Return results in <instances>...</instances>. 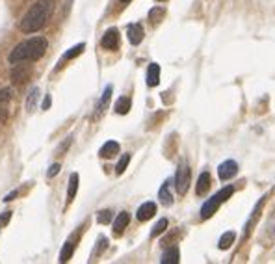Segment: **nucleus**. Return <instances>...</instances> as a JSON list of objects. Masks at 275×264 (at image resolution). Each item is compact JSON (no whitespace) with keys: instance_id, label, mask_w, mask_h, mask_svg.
<instances>
[{"instance_id":"f257e3e1","label":"nucleus","mask_w":275,"mask_h":264,"mask_svg":"<svg viewBox=\"0 0 275 264\" xmlns=\"http://www.w3.org/2000/svg\"><path fill=\"white\" fill-rule=\"evenodd\" d=\"M54 13V0H37L21 21V30L24 34H34L46 24Z\"/></svg>"},{"instance_id":"f03ea898","label":"nucleus","mask_w":275,"mask_h":264,"mask_svg":"<svg viewBox=\"0 0 275 264\" xmlns=\"http://www.w3.org/2000/svg\"><path fill=\"white\" fill-rule=\"evenodd\" d=\"M46 47H48V43H46L45 38H32V39H26V41H23V43H19L17 47L13 48L11 52H9V64H21V62H36L39 58L45 54Z\"/></svg>"},{"instance_id":"7ed1b4c3","label":"nucleus","mask_w":275,"mask_h":264,"mask_svg":"<svg viewBox=\"0 0 275 264\" xmlns=\"http://www.w3.org/2000/svg\"><path fill=\"white\" fill-rule=\"evenodd\" d=\"M232 194H234V186H225V188H221L216 196H212L208 201H205V205L201 207V220H208L210 216H214L216 210H218L227 199H230Z\"/></svg>"},{"instance_id":"20e7f679","label":"nucleus","mask_w":275,"mask_h":264,"mask_svg":"<svg viewBox=\"0 0 275 264\" xmlns=\"http://www.w3.org/2000/svg\"><path fill=\"white\" fill-rule=\"evenodd\" d=\"M188 186H190V168H188V164H181L175 175V188L181 196H184L188 192Z\"/></svg>"},{"instance_id":"39448f33","label":"nucleus","mask_w":275,"mask_h":264,"mask_svg":"<svg viewBox=\"0 0 275 264\" xmlns=\"http://www.w3.org/2000/svg\"><path fill=\"white\" fill-rule=\"evenodd\" d=\"M9 101H11V91L8 88H0V123L8 121Z\"/></svg>"},{"instance_id":"423d86ee","label":"nucleus","mask_w":275,"mask_h":264,"mask_svg":"<svg viewBox=\"0 0 275 264\" xmlns=\"http://www.w3.org/2000/svg\"><path fill=\"white\" fill-rule=\"evenodd\" d=\"M101 45L104 48H108V50H115V48L119 47V32L115 28L106 30L101 39Z\"/></svg>"},{"instance_id":"0eeeda50","label":"nucleus","mask_w":275,"mask_h":264,"mask_svg":"<svg viewBox=\"0 0 275 264\" xmlns=\"http://www.w3.org/2000/svg\"><path fill=\"white\" fill-rule=\"evenodd\" d=\"M238 173V164L234 160H225L220 164L218 168V175H220L221 180H229L230 177H234Z\"/></svg>"},{"instance_id":"6e6552de","label":"nucleus","mask_w":275,"mask_h":264,"mask_svg":"<svg viewBox=\"0 0 275 264\" xmlns=\"http://www.w3.org/2000/svg\"><path fill=\"white\" fill-rule=\"evenodd\" d=\"M127 36H129V41L132 45H139L141 41H143V36H145V32H143V26L139 24V22H134V24H130L129 30H127Z\"/></svg>"},{"instance_id":"1a4fd4ad","label":"nucleus","mask_w":275,"mask_h":264,"mask_svg":"<svg viewBox=\"0 0 275 264\" xmlns=\"http://www.w3.org/2000/svg\"><path fill=\"white\" fill-rule=\"evenodd\" d=\"M28 76H30V69L24 66H15L11 69V82L15 86H21L24 84L28 80Z\"/></svg>"},{"instance_id":"9d476101","label":"nucleus","mask_w":275,"mask_h":264,"mask_svg":"<svg viewBox=\"0 0 275 264\" xmlns=\"http://www.w3.org/2000/svg\"><path fill=\"white\" fill-rule=\"evenodd\" d=\"M155 214H156V205L155 203H151V201H149V203H143L136 212V216L139 221H147V220H151Z\"/></svg>"},{"instance_id":"9b49d317","label":"nucleus","mask_w":275,"mask_h":264,"mask_svg":"<svg viewBox=\"0 0 275 264\" xmlns=\"http://www.w3.org/2000/svg\"><path fill=\"white\" fill-rule=\"evenodd\" d=\"M208 188H210V173L208 171H203L201 175H199V179H197L195 192H197V196H205L208 192Z\"/></svg>"},{"instance_id":"f8f14e48","label":"nucleus","mask_w":275,"mask_h":264,"mask_svg":"<svg viewBox=\"0 0 275 264\" xmlns=\"http://www.w3.org/2000/svg\"><path fill=\"white\" fill-rule=\"evenodd\" d=\"M160 82V66L158 64H151L147 69V86L149 88H155Z\"/></svg>"},{"instance_id":"ddd939ff","label":"nucleus","mask_w":275,"mask_h":264,"mask_svg":"<svg viewBox=\"0 0 275 264\" xmlns=\"http://www.w3.org/2000/svg\"><path fill=\"white\" fill-rule=\"evenodd\" d=\"M130 223V214L129 212H121V214H117V218H115V221H114V233L115 235H121L125 229H127V225Z\"/></svg>"},{"instance_id":"4468645a","label":"nucleus","mask_w":275,"mask_h":264,"mask_svg":"<svg viewBox=\"0 0 275 264\" xmlns=\"http://www.w3.org/2000/svg\"><path fill=\"white\" fill-rule=\"evenodd\" d=\"M117 153H119V143L117 142H106L101 147L99 154H101L102 158H112V156H115Z\"/></svg>"},{"instance_id":"2eb2a0df","label":"nucleus","mask_w":275,"mask_h":264,"mask_svg":"<svg viewBox=\"0 0 275 264\" xmlns=\"http://www.w3.org/2000/svg\"><path fill=\"white\" fill-rule=\"evenodd\" d=\"M179 261H181V253H179V249H177V247L167 249V251L162 255V259H160V263L162 264H177Z\"/></svg>"},{"instance_id":"dca6fc26","label":"nucleus","mask_w":275,"mask_h":264,"mask_svg":"<svg viewBox=\"0 0 275 264\" xmlns=\"http://www.w3.org/2000/svg\"><path fill=\"white\" fill-rule=\"evenodd\" d=\"M158 199L162 201V205H165V207H169V205L173 203V196H171V192H169V182H164V184H162V188L158 192Z\"/></svg>"},{"instance_id":"f3484780","label":"nucleus","mask_w":275,"mask_h":264,"mask_svg":"<svg viewBox=\"0 0 275 264\" xmlns=\"http://www.w3.org/2000/svg\"><path fill=\"white\" fill-rule=\"evenodd\" d=\"M78 192V175L76 173H71L69 177V190H67V203H71Z\"/></svg>"},{"instance_id":"a211bd4d","label":"nucleus","mask_w":275,"mask_h":264,"mask_svg":"<svg viewBox=\"0 0 275 264\" xmlns=\"http://www.w3.org/2000/svg\"><path fill=\"white\" fill-rule=\"evenodd\" d=\"M234 238H236V235H234L232 231L223 233L220 238V242H218V247H220V249H229L230 245H232V242H234Z\"/></svg>"},{"instance_id":"6ab92c4d","label":"nucleus","mask_w":275,"mask_h":264,"mask_svg":"<svg viewBox=\"0 0 275 264\" xmlns=\"http://www.w3.org/2000/svg\"><path fill=\"white\" fill-rule=\"evenodd\" d=\"M130 106H132V101H130L129 97H121L119 101L115 103V112L121 113V115H125V113H129Z\"/></svg>"},{"instance_id":"aec40b11","label":"nucleus","mask_w":275,"mask_h":264,"mask_svg":"<svg viewBox=\"0 0 275 264\" xmlns=\"http://www.w3.org/2000/svg\"><path fill=\"white\" fill-rule=\"evenodd\" d=\"M112 91H114V88H112V86H108V88L104 89L101 101H99V104H97V113H101L102 110L108 106V103H110V97H112Z\"/></svg>"},{"instance_id":"412c9836","label":"nucleus","mask_w":275,"mask_h":264,"mask_svg":"<svg viewBox=\"0 0 275 264\" xmlns=\"http://www.w3.org/2000/svg\"><path fill=\"white\" fill-rule=\"evenodd\" d=\"M74 251V244L69 240V242H65L64 249H62V253H60V263H67L69 259H71V255Z\"/></svg>"},{"instance_id":"4be33fe9","label":"nucleus","mask_w":275,"mask_h":264,"mask_svg":"<svg viewBox=\"0 0 275 264\" xmlns=\"http://www.w3.org/2000/svg\"><path fill=\"white\" fill-rule=\"evenodd\" d=\"M164 15H165L164 8H153V10L149 11V21H151L153 24H156V22H160V21L164 19Z\"/></svg>"},{"instance_id":"5701e85b","label":"nucleus","mask_w":275,"mask_h":264,"mask_svg":"<svg viewBox=\"0 0 275 264\" xmlns=\"http://www.w3.org/2000/svg\"><path fill=\"white\" fill-rule=\"evenodd\" d=\"M84 48H86V45L84 43H78L76 47H73V48H69L67 52H65V60H71V58H76V56H80L84 52Z\"/></svg>"},{"instance_id":"b1692460","label":"nucleus","mask_w":275,"mask_h":264,"mask_svg":"<svg viewBox=\"0 0 275 264\" xmlns=\"http://www.w3.org/2000/svg\"><path fill=\"white\" fill-rule=\"evenodd\" d=\"M165 229H167V220H165V218H162V220H158V223L153 227V231H151V236L162 235Z\"/></svg>"},{"instance_id":"393cba45","label":"nucleus","mask_w":275,"mask_h":264,"mask_svg":"<svg viewBox=\"0 0 275 264\" xmlns=\"http://www.w3.org/2000/svg\"><path fill=\"white\" fill-rule=\"evenodd\" d=\"M129 162H130V154H123V156H121V160L117 162V166H115V173H117V175L125 173L127 166H129Z\"/></svg>"},{"instance_id":"a878e982","label":"nucleus","mask_w":275,"mask_h":264,"mask_svg":"<svg viewBox=\"0 0 275 264\" xmlns=\"http://www.w3.org/2000/svg\"><path fill=\"white\" fill-rule=\"evenodd\" d=\"M97 221H99L101 225L110 223V221H112V210H101V212L97 214Z\"/></svg>"},{"instance_id":"bb28decb","label":"nucleus","mask_w":275,"mask_h":264,"mask_svg":"<svg viewBox=\"0 0 275 264\" xmlns=\"http://www.w3.org/2000/svg\"><path fill=\"white\" fill-rule=\"evenodd\" d=\"M37 95H39V89H37V88H34V89H32V93H30V97H28V101H26L28 112H32V110H34V108H36Z\"/></svg>"},{"instance_id":"cd10ccee","label":"nucleus","mask_w":275,"mask_h":264,"mask_svg":"<svg viewBox=\"0 0 275 264\" xmlns=\"http://www.w3.org/2000/svg\"><path fill=\"white\" fill-rule=\"evenodd\" d=\"M106 245H108V240H106V238H101V240H99V247H97V251H95V253L101 255L102 249H106Z\"/></svg>"},{"instance_id":"c85d7f7f","label":"nucleus","mask_w":275,"mask_h":264,"mask_svg":"<svg viewBox=\"0 0 275 264\" xmlns=\"http://www.w3.org/2000/svg\"><path fill=\"white\" fill-rule=\"evenodd\" d=\"M60 170H62V168H60V164H52V166H50V170H48V177H56Z\"/></svg>"},{"instance_id":"c756f323","label":"nucleus","mask_w":275,"mask_h":264,"mask_svg":"<svg viewBox=\"0 0 275 264\" xmlns=\"http://www.w3.org/2000/svg\"><path fill=\"white\" fill-rule=\"evenodd\" d=\"M9 218H11V212H4V214L0 216V225H6L9 221Z\"/></svg>"},{"instance_id":"7c9ffc66","label":"nucleus","mask_w":275,"mask_h":264,"mask_svg":"<svg viewBox=\"0 0 275 264\" xmlns=\"http://www.w3.org/2000/svg\"><path fill=\"white\" fill-rule=\"evenodd\" d=\"M71 140H73V138H71V136H69V138H67V140H65V143H64V145H62V147H60V149H58V153H64L65 149H67V147H69V143H71Z\"/></svg>"},{"instance_id":"2f4dec72","label":"nucleus","mask_w":275,"mask_h":264,"mask_svg":"<svg viewBox=\"0 0 275 264\" xmlns=\"http://www.w3.org/2000/svg\"><path fill=\"white\" fill-rule=\"evenodd\" d=\"M48 108H50V97L46 95V99L43 101V110H48Z\"/></svg>"},{"instance_id":"473e14b6","label":"nucleus","mask_w":275,"mask_h":264,"mask_svg":"<svg viewBox=\"0 0 275 264\" xmlns=\"http://www.w3.org/2000/svg\"><path fill=\"white\" fill-rule=\"evenodd\" d=\"M13 198H17V192H11L9 196H6V198H4V201H11Z\"/></svg>"},{"instance_id":"72a5a7b5","label":"nucleus","mask_w":275,"mask_h":264,"mask_svg":"<svg viewBox=\"0 0 275 264\" xmlns=\"http://www.w3.org/2000/svg\"><path fill=\"white\" fill-rule=\"evenodd\" d=\"M121 2H123V4H129L130 0H121Z\"/></svg>"},{"instance_id":"f704fd0d","label":"nucleus","mask_w":275,"mask_h":264,"mask_svg":"<svg viewBox=\"0 0 275 264\" xmlns=\"http://www.w3.org/2000/svg\"><path fill=\"white\" fill-rule=\"evenodd\" d=\"M160 2H162V0H160Z\"/></svg>"}]
</instances>
